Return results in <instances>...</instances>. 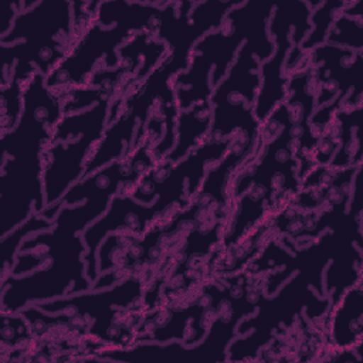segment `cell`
I'll list each match as a JSON object with an SVG mask.
<instances>
[{"instance_id":"6da1fadb","label":"cell","mask_w":363,"mask_h":363,"mask_svg":"<svg viewBox=\"0 0 363 363\" xmlns=\"http://www.w3.org/2000/svg\"><path fill=\"white\" fill-rule=\"evenodd\" d=\"M64 115L58 96L35 72L23 91V113L0 133V238L45 208L43 153Z\"/></svg>"},{"instance_id":"9a60e30c","label":"cell","mask_w":363,"mask_h":363,"mask_svg":"<svg viewBox=\"0 0 363 363\" xmlns=\"http://www.w3.org/2000/svg\"><path fill=\"white\" fill-rule=\"evenodd\" d=\"M336 115L340 119V145L329 166L335 169L354 167L363 163L362 108H339Z\"/></svg>"},{"instance_id":"44dd1931","label":"cell","mask_w":363,"mask_h":363,"mask_svg":"<svg viewBox=\"0 0 363 363\" xmlns=\"http://www.w3.org/2000/svg\"><path fill=\"white\" fill-rule=\"evenodd\" d=\"M23 10V0H11L6 3L3 10L0 11V40L7 35L11 30L14 18Z\"/></svg>"},{"instance_id":"5b68a950","label":"cell","mask_w":363,"mask_h":363,"mask_svg":"<svg viewBox=\"0 0 363 363\" xmlns=\"http://www.w3.org/2000/svg\"><path fill=\"white\" fill-rule=\"evenodd\" d=\"M109 108L111 101H102L85 111L62 115L54 126L43 153L45 208L55 207L84 177L86 162L108 126Z\"/></svg>"},{"instance_id":"7a4b0ae2","label":"cell","mask_w":363,"mask_h":363,"mask_svg":"<svg viewBox=\"0 0 363 363\" xmlns=\"http://www.w3.org/2000/svg\"><path fill=\"white\" fill-rule=\"evenodd\" d=\"M274 4L261 0H240L217 30L194 44L187 69L172 81L180 111L210 101L213 88L225 77L245 41L258 48L261 62L274 54L275 47L268 31Z\"/></svg>"},{"instance_id":"ffe728a7","label":"cell","mask_w":363,"mask_h":363,"mask_svg":"<svg viewBox=\"0 0 363 363\" xmlns=\"http://www.w3.org/2000/svg\"><path fill=\"white\" fill-rule=\"evenodd\" d=\"M23 91L24 84L10 81L0 86V133L16 128L23 113Z\"/></svg>"},{"instance_id":"8fae6325","label":"cell","mask_w":363,"mask_h":363,"mask_svg":"<svg viewBox=\"0 0 363 363\" xmlns=\"http://www.w3.org/2000/svg\"><path fill=\"white\" fill-rule=\"evenodd\" d=\"M323 329L330 349L336 352L354 349L360 353L363 346V282L347 288L330 305Z\"/></svg>"},{"instance_id":"8992f818","label":"cell","mask_w":363,"mask_h":363,"mask_svg":"<svg viewBox=\"0 0 363 363\" xmlns=\"http://www.w3.org/2000/svg\"><path fill=\"white\" fill-rule=\"evenodd\" d=\"M231 138L204 140L184 159L172 163L157 160L126 193L136 201L153 206L159 218L170 211L186 208L200 189L207 169L221 160L228 150ZM173 214V213H172Z\"/></svg>"},{"instance_id":"4fadbf2b","label":"cell","mask_w":363,"mask_h":363,"mask_svg":"<svg viewBox=\"0 0 363 363\" xmlns=\"http://www.w3.org/2000/svg\"><path fill=\"white\" fill-rule=\"evenodd\" d=\"M363 245L349 242L329 261L323 274L325 294L333 305L347 289L363 282Z\"/></svg>"},{"instance_id":"52a82bcc","label":"cell","mask_w":363,"mask_h":363,"mask_svg":"<svg viewBox=\"0 0 363 363\" xmlns=\"http://www.w3.org/2000/svg\"><path fill=\"white\" fill-rule=\"evenodd\" d=\"M261 54L245 41L228 68L225 77L213 88L210 95L211 126L206 140H224L238 129L259 128L254 105L261 85Z\"/></svg>"},{"instance_id":"ba28073f","label":"cell","mask_w":363,"mask_h":363,"mask_svg":"<svg viewBox=\"0 0 363 363\" xmlns=\"http://www.w3.org/2000/svg\"><path fill=\"white\" fill-rule=\"evenodd\" d=\"M130 35L132 33L125 27H102L95 21L45 75V85L52 92L85 86L98 68L118 67V48Z\"/></svg>"},{"instance_id":"3957f363","label":"cell","mask_w":363,"mask_h":363,"mask_svg":"<svg viewBox=\"0 0 363 363\" xmlns=\"http://www.w3.org/2000/svg\"><path fill=\"white\" fill-rule=\"evenodd\" d=\"M75 43L71 1L37 0L17 14L0 40V86L11 79L26 84L35 72L45 77Z\"/></svg>"},{"instance_id":"277c9868","label":"cell","mask_w":363,"mask_h":363,"mask_svg":"<svg viewBox=\"0 0 363 363\" xmlns=\"http://www.w3.org/2000/svg\"><path fill=\"white\" fill-rule=\"evenodd\" d=\"M146 281L132 275L112 286L67 295L34 303L45 312H67L89 323V335L105 346L128 347L136 343L138 329L147 312L143 305Z\"/></svg>"},{"instance_id":"e0dca14e","label":"cell","mask_w":363,"mask_h":363,"mask_svg":"<svg viewBox=\"0 0 363 363\" xmlns=\"http://www.w3.org/2000/svg\"><path fill=\"white\" fill-rule=\"evenodd\" d=\"M1 347L11 350V360L17 353H34V335L28 320L20 312H3L1 311V328H0Z\"/></svg>"},{"instance_id":"5bb4252c","label":"cell","mask_w":363,"mask_h":363,"mask_svg":"<svg viewBox=\"0 0 363 363\" xmlns=\"http://www.w3.org/2000/svg\"><path fill=\"white\" fill-rule=\"evenodd\" d=\"M211 126V105L200 102L186 111H180L176 122V142L173 149L166 155V160L176 163L184 159L190 152L200 146Z\"/></svg>"},{"instance_id":"30bf717a","label":"cell","mask_w":363,"mask_h":363,"mask_svg":"<svg viewBox=\"0 0 363 363\" xmlns=\"http://www.w3.org/2000/svg\"><path fill=\"white\" fill-rule=\"evenodd\" d=\"M316 92L318 85L313 75V68L309 64L303 69H299L288 77L286 95L282 102L289 116L288 132L295 143L299 180L315 167L312 153L315 150L318 138H315L311 132L309 119L316 109Z\"/></svg>"},{"instance_id":"2e32d148","label":"cell","mask_w":363,"mask_h":363,"mask_svg":"<svg viewBox=\"0 0 363 363\" xmlns=\"http://www.w3.org/2000/svg\"><path fill=\"white\" fill-rule=\"evenodd\" d=\"M52 225H54V220H48L41 214H34L0 238V248H1L0 281L7 275H10L21 242L31 234L50 230Z\"/></svg>"},{"instance_id":"9c48e42d","label":"cell","mask_w":363,"mask_h":363,"mask_svg":"<svg viewBox=\"0 0 363 363\" xmlns=\"http://www.w3.org/2000/svg\"><path fill=\"white\" fill-rule=\"evenodd\" d=\"M318 85L316 108L343 101L340 108L363 106V52L320 44L308 52Z\"/></svg>"},{"instance_id":"7c38bea8","label":"cell","mask_w":363,"mask_h":363,"mask_svg":"<svg viewBox=\"0 0 363 363\" xmlns=\"http://www.w3.org/2000/svg\"><path fill=\"white\" fill-rule=\"evenodd\" d=\"M167 1H101L96 11V23L102 27L121 26L132 34H155L160 24L163 7Z\"/></svg>"},{"instance_id":"ac0fdd59","label":"cell","mask_w":363,"mask_h":363,"mask_svg":"<svg viewBox=\"0 0 363 363\" xmlns=\"http://www.w3.org/2000/svg\"><path fill=\"white\" fill-rule=\"evenodd\" d=\"M346 3L347 1L345 0H325L311 10V31L301 44V50L303 52H309L312 48L326 43L328 33L336 17L342 13Z\"/></svg>"},{"instance_id":"d6986e66","label":"cell","mask_w":363,"mask_h":363,"mask_svg":"<svg viewBox=\"0 0 363 363\" xmlns=\"http://www.w3.org/2000/svg\"><path fill=\"white\" fill-rule=\"evenodd\" d=\"M326 43L353 52H363V18L340 13L328 33Z\"/></svg>"}]
</instances>
